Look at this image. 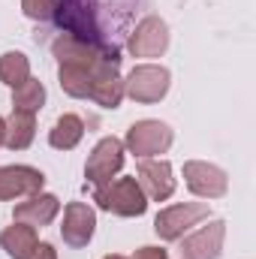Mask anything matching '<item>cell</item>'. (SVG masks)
<instances>
[{"label":"cell","mask_w":256,"mask_h":259,"mask_svg":"<svg viewBox=\"0 0 256 259\" xmlns=\"http://www.w3.org/2000/svg\"><path fill=\"white\" fill-rule=\"evenodd\" d=\"M115 6L127 9L124 0H58L55 21L64 33H72L103 52L121 55V27L112 21Z\"/></svg>","instance_id":"cell-1"},{"label":"cell","mask_w":256,"mask_h":259,"mask_svg":"<svg viewBox=\"0 0 256 259\" xmlns=\"http://www.w3.org/2000/svg\"><path fill=\"white\" fill-rule=\"evenodd\" d=\"M94 202L103 211H112L118 217H142L148 208V196L142 193L136 178H118L94 190Z\"/></svg>","instance_id":"cell-2"},{"label":"cell","mask_w":256,"mask_h":259,"mask_svg":"<svg viewBox=\"0 0 256 259\" xmlns=\"http://www.w3.org/2000/svg\"><path fill=\"white\" fill-rule=\"evenodd\" d=\"M211 214V208L205 202H184V205H172V208H163L154 220V232L163 238V241H178L190 226H196L199 220H205Z\"/></svg>","instance_id":"cell-3"},{"label":"cell","mask_w":256,"mask_h":259,"mask_svg":"<svg viewBox=\"0 0 256 259\" xmlns=\"http://www.w3.org/2000/svg\"><path fill=\"white\" fill-rule=\"evenodd\" d=\"M124 166V142L115 139V136H106L97 142V148L91 151L88 157V166H84V178L97 187L109 184L112 175H118Z\"/></svg>","instance_id":"cell-4"},{"label":"cell","mask_w":256,"mask_h":259,"mask_svg":"<svg viewBox=\"0 0 256 259\" xmlns=\"http://www.w3.org/2000/svg\"><path fill=\"white\" fill-rule=\"evenodd\" d=\"M169 69L166 66H136L124 81V94H130L136 103H160L169 94Z\"/></svg>","instance_id":"cell-5"},{"label":"cell","mask_w":256,"mask_h":259,"mask_svg":"<svg viewBox=\"0 0 256 259\" xmlns=\"http://www.w3.org/2000/svg\"><path fill=\"white\" fill-rule=\"evenodd\" d=\"M127 49L133 58H160L169 49V27H166V21H160L157 15L142 18L133 27V33H130Z\"/></svg>","instance_id":"cell-6"},{"label":"cell","mask_w":256,"mask_h":259,"mask_svg":"<svg viewBox=\"0 0 256 259\" xmlns=\"http://www.w3.org/2000/svg\"><path fill=\"white\" fill-rule=\"evenodd\" d=\"M172 130L166 127L163 121H136L127 130V148L136 157H154V154H163L169 151L172 145Z\"/></svg>","instance_id":"cell-7"},{"label":"cell","mask_w":256,"mask_h":259,"mask_svg":"<svg viewBox=\"0 0 256 259\" xmlns=\"http://www.w3.org/2000/svg\"><path fill=\"white\" fill-rule=\"evenodd\" d=\"M184 181H187L190 193L202 196V199H220L229 190L226 172L217 169V166H211V163H202V160L184 163Z\"/></svg>","instance_id":"cell-8"},{"label":"cell","mask_w":256,"mask_h":259,"mask_svg":"<svg viewBox=\"0 0 256 259\" xmlns=\"http://www.w3.org/2000/svg\"><path fill=\"white\" fill-rule=\"evenodd\" d=\"M136 181L142 187V193L154 202H166L175 193V178H172V166L166 160H142L136 169Z\"/></svg>","instance_id":"cell-9"},{"label":"cell","mask_w":256,"mask_h":259,"mask_svg":"<svg viewBox=\"0 0 256 259\" xmlns=\"http://www.w3.org/2000/svg\"><path fill=\"white\" fill-rule=\"evenodd\" d=\"M94 229H97V214L91 205L84 202H69L64 211V226H61V235L69 247H88V241L94 238Z\"/></svg>","instance_id":"cell-10"},{"label":"cell","mask_w":256,"mask_h":259,"mask_svg":"<svg viewBox=\"0 0 256 259\" xmlns=\"http://www.w3.org/2000/svg\"><path fill=\"white\" fill-rule=\"evenodd\" d=\"M223 238H226V223L211 220L208 226H202L199 232L181 241V259H217L223 250Z\"/></svg>","instance_id":"cell-11"},{"label":"cell","mask_w":256,"mask_h":259,"mask_svg":"<svg viewBox=\"0 0 256 259\" xmlns=\"http://www.w3.org/2000/svg\"><path fill=\"white\" fill-rule=\"evenodd\" d=\"M46 175L30 166H0V199L33 196L42 190Z\"/></svg>","instance_id":"cell-12"},{"label":"cell","mask_w":256,"mask_h":259,"mask_svg":"<svg viewBox=\"0 0 256 259\" xmlns=\"http://www.w3.org/2000/svg\"><path fill=\"white\" fill-rule=\"evenodd\" d=\"M118 61H106L94 72V84H91V100L103 109H118L124 100V78L118 72Z\"/></svg>","instance_id":"cell-13"},{"label":"cell","mask_w":256,"mask_h":259,"mask_svg":"<svg viewBox=\"0 0 256 259\" xmlns=\"http://www.w3.org/2000/svg\"><path fill=\"white\" fill-rule=\"evenodd\" d=\"M58 211H61L58 196L33 193V196H27V202L15 205V220H18V223H27V226L36 229V226H49V223L58 217Z\"/></svg>","instance_id":"cell-14"},{"label":"cell","mask_w":256,"mask_h":259,"mask_svg":"<svg viewBox=\"0 0 256 259\" xmlns=\"http://www.w3.org/2000/svg\"><path fill=\"white\" fill-rule=\"evenodd\" d=\"M106 64V61H103ZM121 64V61H118ZM100 69L97 66H88V64H75V61H64L61 69H58V78H61V88H64L69 97H78V100H84V97H91V84H94V72Z\"/></svg>","instance_id":"cell-15"},{"label":"cell","mask_w":256,"mask_h":259,"mask_svg":"<svg viewBox=\"0 0 256 259\" xmlns=\"http://www.w3.org/2000/svg\"><path fill=\"white\" fill-rule=\"evenodd\" d=\"M0 244H3V250H6L12 259H27V256H30V250H33L39 241H36V229H33V226H27V223H18V220H15L12 226H6V229H3Z\"/></svg>","instance_id":"cell-16"},{"label":"cell","mask_w":256,"mask_h":259,"mask_svg":"<svg viewBox=\"0 0 256 259\" xmlns=\"http://www.w3.org/2000/svg\"><path fill=\"white\" fill-rule=\"evenodd\" d=\"M33 136H36L33 115H27V112H12V115H9V121H6V139H3V145H9L12 151H24V148H30Z\"/></svg>","instance_id":"cell-17"},{"label":"cell","mask_w":256,"mask_h":259,"mask_svg":"<svg viewBox=\"0 0 256 259\" xmlns=\"http://www.w3.org/2000/svg\"><path fill=\"white\" fill-rule=\"evenodd\" d=\"M81 136H84L81 118H78V115H61L58 124L49 133V142H52V148H58V151H69V148H75V145L81 142Z\"/></svg>","instance_id":"cell-18"},{"label":"cell","mask_w":256,"mask_h":259,"mask_svg":"<svg viewBox=\"0 0 256 259\" xmlns=\"http://www.w3.org/2000/svg\"><path fill=\"white\" fill-rule=\"evenodd\" d=\"M15 94H12V112H27V115H36L39 109H42V103H46V88H42V81H36V78H27L24 84H18V88H12Z\"/></svg>","instance_id":"cell-19"},{"label":"cell","mask_w":256,"mask_h":259,"mask_svg":"<svg viewBox=\"0 0 256 259\" xmlns=\"http://www.w3.org/2000/svg\"><path fill=\"white\" fill-rule=\"evenodd\" d=\"M30 78V61L21 52H6L0 58V81L9 88H18Z\"/></svg>","instance_id":"cell-20"},{"label":"cell","mask_w":256,"mask_h":259,"mask_svg":"<svg viewBox=\"0 0 256 259\" xmlns=\"http://www.w3.org/2000/svg\"><path fill=\"white\" fill-rule=\"evenodd\" d=\"M21 9H24V15L33 18V21H55L58 0H21Z\"/></svg>","instance_id":"cell-21"},{"label":"cell","mask_w":256,"mask_h":259,"mask_svg":"<svg viewBox=\"0 0 256 259\" xmlns=\"http://www.w3.org/2000/svg\"><path fill=\"white\" fill-rule=\"evenodd\" d=\"M27 259H58V250H55L52 244H46V241H42V244H36V247L30 250V256H27Z\"/></svg>","instance_id":"cell-22"},{"label":"cell","mask_w":256,"mask_h":259,"mask_svg":"<svg viewBox=\"0 0 256 259\" xmlns=\"http://www.w3.org/2000/svg\"><path fill=\"white\" fill-rule=\"evenodd\" d=\"M133 259H169V253L163 247H139Z\"/></svg>","instance_id":"cell-23"},{"label":"cell","mask_w":256,"mask_h":259,"mask_svg":"<svg viewBox=\"0 0 256 259\" xmlns=\"http://www.w3.org/2000/svg\"><path fill=\"white\" fill-rule=\"evenodd\" d=\"M3 139H6V121L0 118V145H3Z\"/></svg>","instance_id":"cell-24"},{"label":"cell","mask_w":256,"mask_h":259,"mask_svg":"<svg viewBox=\"0 0 256 259\" xmlns=\"http://www.w3.org/2000/svg\"><path fill=\"white\" fill-rule=\"evenodd\" d=\"M106 259H127V256H118V253H112V256H106Z\"/></svg>","instance_id":"cell-25"}]
</instances>
